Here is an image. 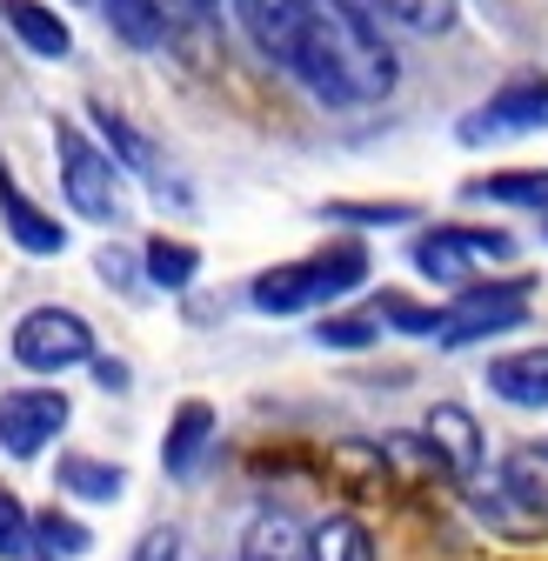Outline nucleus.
Returning a JSON list of instances; mask_svg holds the SVG:
<instances>
[{
  "instance_id": "obj_23",
  "label": "nucleus",
  "mask_w": 548,
  "mask_h": 561,
  "mask_svg": "<svg viewBox=\"0 0 548 561\" xmlns=\"http://www.w3.org/2000/svg\"><path fill=\"white\" fill-rule=\"evenodd\" d=\"M368 314L381 321V328H395V334H435L442 328V308H429V301H408V295H375L368 301Z\"/></svg>"
},
{
  "instance_id": "obj_14",
  "label": "nucleus",
  "mask_w": 548,
  "mask_h": 561,
  "mask_svg": "<svg viewBox=\"0 0 548 561\" xmlns=\"http://www.w3.org/2000/svg\"><path fill=\"white\" fill-rule=\"evenodd\" d=\"M54 488L75 495V502H88V508H114L127 495V468L107 461V455H60L54 461Z\"/></svg>"
},
{
  "instance_id": "obj_16",
  "label": "nucleus",
  "mask_w": 548,
  "mask_h": 561,
  "mask_svg": "<svg viewBox=\"0 0 548 561\" xmlns=\"http://www.w3.org/2000/svg\"><path fill=\"white\" fill-rule=\"evenodd\" d=\"M355 8H362L368 21H381V27H401V34L435 41V34H448V27H455L461 0H355Z\"/></svg>"
},
{
  "instance_id": "obj_6",
  "label": "nucleus",
  "mask_w": 548,
  "mask_h": 561,
  "mask_svg": "<svg viewBox=\"0 0 548 561\" xmlns=\"http://www.w3.org/2000/svg\"><path fill=\"white\" fill-rule=\"evenodd\" d=\"M541 127H548V75L528 67V75H509L489 101H475L455 121V140L461 148H502V140H528Z\"/></svg>"
},
{
  "instance_id": "obj_32",
  "label": "nucleus",
  "mask_w": 548,
  "mask_h": 561,
  "mask_svg": "<svg viewBox=\"0 0 548 561\" xmlns=\"http://www.w3.org/2000/svg\"><path fill=\"white\" fill-rule=\"evenodd\" d=\"M541 234H548V215H541Z\"/></svg>"
},
{
  "instance_id": "obj_8",
  "label": "nucleus",
  "mask_w": 548,
  "mask_h": 561,
  "mask_svg": "<svg viewBox=\"0 0 548 561\" xmlns=\"http://www.w3.org/2000/svg\"><path fill=\"white\" fill-rule=\"evenodd\" d=\"M422 442L435 448L442 474H455V481H482L489 442H482V421H475L461 401H435V408L422 414Z\"/></svg>"
},
{
  "instance_id": "obj_9",
  "label": "nucleus",
  "mask_w": 548,
  "mask_h": 561,
  "mask_svg": "<svg viewBox=\"0 0 548 561\" xmlns=\"http://www.w3.org/2000/svg\"><path fill=\"white\" fill-rule=\"evenodd\" d=\"M0 228H8V241H14L21 254H34V261L67 254V221H60V215H47V207L14 181V168H8V161H0Z\"/></svg>"
},
{
  "instance_id": "obj_29",
  "label": "nucleus",
  "mask_w": 548,
  "mask_h": 561,
  "mask_svg": "<svg viewBox=\"0 0 548 561\" xmlns=\"http://www.w3.org/2000/svg\"><path fill=\"white\" fill-rule=\"evenodd\" d=\"M101 280H107V288H134V267H141V261H134L127 248H101Z\"/></svg>"
},
{
  "instance_id": "obj_17",
  "label": "nucleus",
  "mask_w": 548,
  "mask_h": 561,
  "mask_svg": "<svg viewBox=\"0 0 548 561\" xmlns=\"http://www.w3.org/2000/svg\"><path fill=\"white\" fill-rule=\"evenodd\" d=\"M301 561H375V535L355 515H321V522H308Z\"/></svg>"
},
{
  "instance_id": "obj_12",
  "label": "nucleus",
  "mask_w": 548,
  "mask_h": 561,
  "mask_svg": "<svg viewBox=\"0 0 548 561\" xmlns=\"http://www.w3.org/2000/svg\"><path fill=\"white\" fill-rule=\"evenodd\" d=\"M482 381H489V394L509 401V408H548V341L509 347V355H489Z\"/></svg>"
},
{
  "instance_id": "obj_27",
  "label": "nucleus",
  "mask_w": 548,
  "mask_h": 561,
  "mask_svg": "<svg viewBox=\"0 0 548 561\" xmlns=\"http://www.w3.org/2000/svg\"><path fill=\"white\" fill-rule=\"evenodd\" d=\"M127 561H181V528H168V522H161V528H148L141 541H134V554H127Z\"/></svg>"
},
{
  "instance_id": "obj_7",
  "label": "nucleus",
  "mask_w": 548,
  "mask_h": 561,
  "mask_svg": "<svg viewBox=\"0 0 548 561\" xmlns=\"http://www.w3.org/2000/svg\"><path fill=\"white\" fill-rule=\"evenodd\" d=\"M67 421H75V401H67L54 381H27V388H8L0 394V455L8 461H41Z\"/></svg>"
},
{
  "instance_id": "obj_31",
  "label": "nucleus",
  "mask_w": 548,
  "mask_h": 561,
  "mask_svg": "<svg viewBox=\"0 0 548 561\" xmlns=\"http://www.w3.org/2000/svg\"><path fill=\"white\" fill-rule=\"evenodd\" d=\"M27 561H47V554H27Z\"/></svg>"
},
{
  "instance_id": "obj_30",
  "label": "nucleus",
  "mask_w": 548,
  "mask_h": 561,
  "mask_svg": "<svg viewBox=\"0 0 548 561\" xmlns=\"http://www.w3.org/2000/svg\"><path fill=\"white\" fill-rule=\"evenodd\" d=\"M94 381H101V388H127V368H121L114 355H94Z\"/></svg>"
},
{
  "instance_id": "obj_4",
  "label": "nucleus",
  "mask_w": 548,
  "mask_h": 561,
  "mask_svg": "<svg viewBox=\"0 0 548 561\" xmlns=\"http://www.w3.org/2000/svg\"><path fill=\"white\" fill-rule=\"evenodd\" d=\"M528 314H535V274H489V280H475V288H461L442 308L435 341L442 347H482V341L515 334Z\"/></svg>"
},
{
  "instance_id": "obj_28",
  "label": "nucleus",
  "mask_w": 548,
  "mask_h": 561,
  "mask_svg": "<svg viewBox=\"0 0 548 561\" xmlns=\"http://www.w3.org/2000/svg\"><path fill=\"white\" fill-rule=\"evenodd\" d=\"M155 8L168 14V27H208L221 14V0H155Z\"/></svg>"
},
{
  "instance_id": "obj_11",
  "label": "nucleus",
  "mask_w": 548,
  "mask_h": 561,
  "mask_svg": "<svg viewBox=\"0 0 548 561\" xmlns=\"http://www.w3.org/2000/svg\"><path fill=\"white\" fill-rule=\"evenodd\" d=\"M88 127H94V140L114 154V168L127 174V181H148V187H168V161H161V148L134 127L121 107H107V101H94L88 107Z\"/></svg>"
},
{
  "instance_id": "obj_1",
  "label": "nucleus",
  "mask_w": 548,
  "mask_h": 561,
  "mask_svg": "<svg viewBox=\"0 0 548 561\" xmlns=\"http://www.w3.org/2000/svg\"><path fill=\"white\" fill-rule=\"evenodd\" d=\"M368 280V248L362 241H328L315 254H295V261H274L248 280V301L254 314H274V321H295V314H321L334 301H349Z\"/></svg>"
},
{
  "instance_id": "obj_18",
  "label": "nucleus",
  "mask_w": 548,
  "mask_h": 561,
  "mask_svg": "<svg viewBox=\"0 0 548 561\" xmlns=\"http://www.w3.org/2000/svg\"><path fill=\"white\" fill-rule=\"evenodd\" d=\"M141 274H148V288H161V295H187L194 274H201V248L174 241V234H155L141 248Z\"/></svg>"
},
{
  "instance_id": "obj_20",
  "label": "nucleus",
  "mask_w": 548,
  "mask_h": 561,
  "mask_svg": "<svg viewBox=\"0 0 548 561\" xmlns=\"http://www.w3.org/2000/svg\"><path fill=\"white\" fill-rule=\"evenodd\" d=\"M94 548V528L75 515V508H34V554H47V561H81Z\"/></svg>"
},
{
  "instance_id": "obj_19",
  "label": "nucleus",
  "mask_w": 548,
  "mask_h": 561,
  "mask_svg": "<svg viewBox=\"0 0 548 561\" xmlns=\"http://www.w3.org/2000/svg\"><path fill=\"white\" fill-rule=\"evenodd\" d=\"M502 495H509L515 508L548 515V442H522V448H509V461H502Z\"/></svg>"
},
{
  "instance_id": "obj_3",
  "label": "nucleus",
  "mask_w": 548,
  "mask_h": 561,
  "mask_svg": "<svg viewBox=\"0 0 548 561\" xmlns=\"http://www.w3.org/2000/svg\"><path fill=\"white\" fill-rule=\"evenodd\" d=\"M515 254V234L509 228H482V221H435L408 241V261H415L422 280L435 288H475V280H489V267H502Z\"/></svg>"
},
{
  "instance_id": "obj_22",
  "label": "nucleus",
  "mask_w": 548,
  "mask_h": 561,
  "mask_svg": "<svg viewBox=\"0 0 548 561\" xmlns=\"http://www.w3.org/2000/svg\"><path fill=\"white\" fill-rule=\"evenodd\" d=\"M301 541H308V528H295L288 515L267 508L241 528V561H301Z\"/></svg>"
},
{
  "instance_id": "obj_5",
  "label": "nucleus",
  "mask_w": 548,
  "mask_h": 561,
  "mask_svg": "<svg viewBox=\"0 0 548 561\" xmlns=\"http://www.w3.org/2000/svg\"><path fill=\"white\" fill-rule=\"evenodd\" d=\"M94 328L81 308H60V301H41L14 321V362L34 375V381H54V375H75V368H94Z\"/></svg>"
},
{
  "instance_id": "obj_25",
  "label": "nucleus",
  "mask_w": 548,
  "mask_h": 561,
  "mask_svg": "<svg viewBox=\"0 0 548 561\" xmlns=\"http://www.w3.org/2000/svg\"><path fill=\"white\" fill-rule=\"evenodd\" d=\"M27 554H34V508L14 488H0V561H27Z\"/></svg>"
},
{
  "instance_id": "obj_13",
  "label": "nucleus",
  "mask_w": 548,
  "mask_h": 561,
  "mask_svg": "<svg viewBox=\"0 0 548 561\" xmlns=\"http://www.w3.org/2000/svg\"><path fill=\"white\" fill-rule=\"evenodd\" d=\"M0 21H8V34L34 60H67L75 54V27H67V14L54 8V0H0Z\"/></svg>"
},
{
  "instance_id": "obj_21",
  "label": "nucleus",
  "mask_w": 548,
  "mask_h": 561,
  "mask_svg": "<svg viewBox=\"0 0 548 561\" xmlns=\"http://www.w3.org/2000/svg\"><path fill=\"white\" fill-rule=\"evenodd\" d=\"M94 8H101V21L114 27V41H127V47H161L174 27H168V14L155 8V0H94Z\"/></svg>"
},
{
  "instance_id": "obj_15",
  "label": "nucleus",
  "mask_w": 548,
  "mask_h": 561,
  "mask_svg": "<svg viewBox=\"0 0 548 561\" xmlns=\"http://www.w3.org/2000/svg\"><path fill=\"white\" fill-rule=\"evenodd\" d=\"M468 201H489V207H522V215H548V168H495V174H475L461 181Z\"/></svg>"
},
{
  "instance_id": "obj_24",
  "label": "nucleus",
  "mask_w": 548,
  "mask_h": 561,
  "mask_svg": "<svg viewBox=\"0 0 548 561\" xmlns=\"http://www.w3.org/2000/svg\"><path fill=\"white\" fill-rule=\"evenodd\" d=\"M321 221H349V228H395L415 221V201H328Z\"/></svg>"
},
{
  "instance_id": "obj_26",
  "label": "nucleus",
  "mask_w": 548,
  "mask_h": 561,
  "mask_svg": "<svg viewBox=\"0 0 548 561\" xmlns=\"http://www.w3.org/2000/svg\"><path fill=\"white\" fill-rule=\"evenodd\" d=\"M315 341H321V347H375V341H381V321H375L368 308H362V314H334V308H328V314L315 321Z\"/></svg>"
},
{
  "instance_id": "obj_2",
  "label": "nucleus",
  "mask_w": 548,
  "mask_h": 561,
  "mask_svg": "<svg viewBox=\"0 0 548 561\" xmlns=\"http://www.w3.org/2000/svg\"><path fill=\"white\" fill-rule=\"evenodd\" d=\"M54 161H60V201L81 221H94V228L127 221V174L81 121H54Z\"/></svg>"
},
{
  "instance_id": "obj_10",
  "label": "nucleus",
  "mask_w": 548,
  "mask_h": 561,
  "mask_svg": "<svg viewBox=\"0 0 548 561\" xmlns=\"http://www.w3.org/2000/svg\"><path fill=\"white\" fill-rule=\"evenodd\" d=\"M215 435H221V414H215V401H201V394L174 401L168 428H161V474H168V481H187L201 461H208Z\"/></svg>"
}]
</instances>
